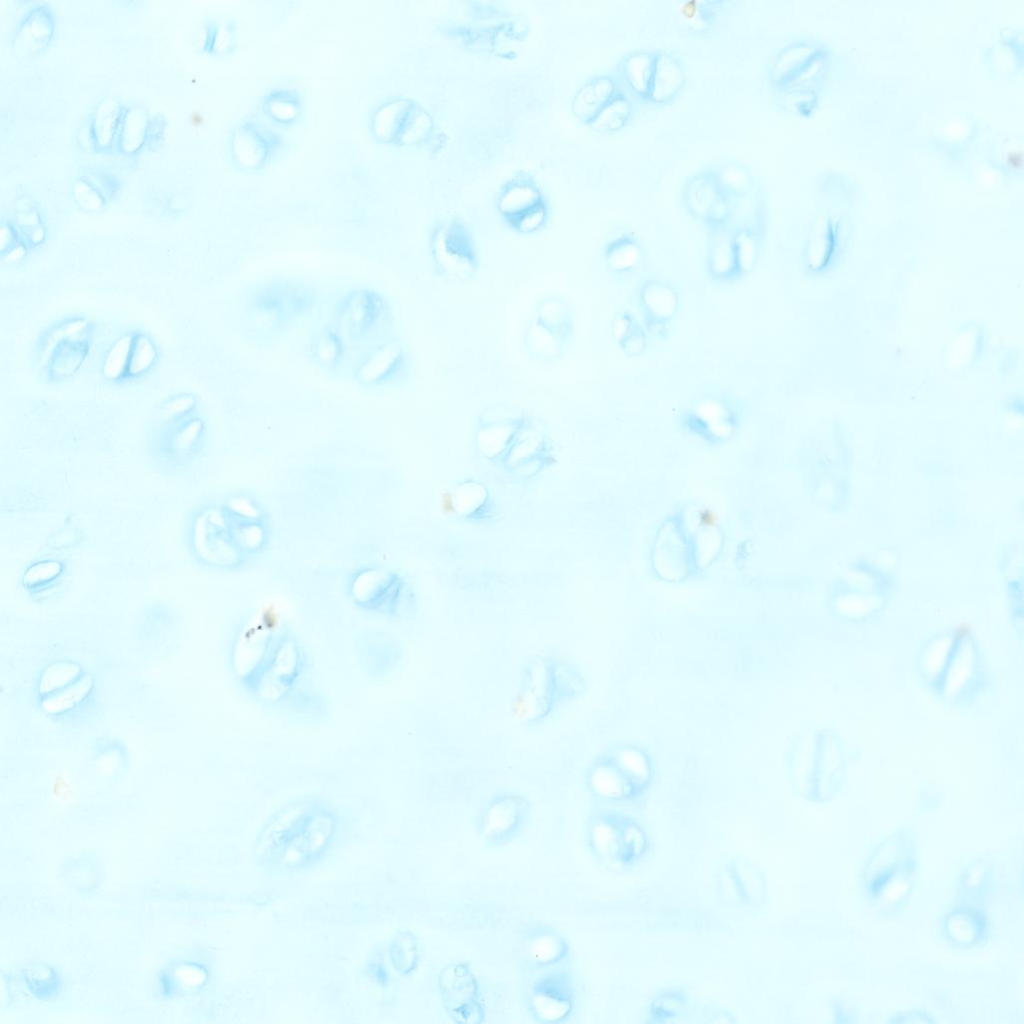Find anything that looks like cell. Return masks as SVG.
<instances>
[{
  "label": "cell",
  "instance_id": "18",
  "mask_svg": "<svg viewBox=\"0 0 1024 1024\" xmlns=\"http://www.w3.org/2000/svg\"><path fill=\"white\" fill-rule=\"evenodd\" d=\"M944 929L947 938L954 945L973 946L986 936L984 913L974 907L955 909L945 918Z\"/></svg>",
  "mask_w": 1024,
  "mask_h": 1024
},
{
  "label": "cell",
  "instance_id": "12",
  "mask_svg": "<svg viewBox=\"0 0 1024 1024\" xmlns=\"http://www.w3.org/2000/svg\"><path fill=\"white\" fill-rule=\"evenodd\" d=\"M546 202L535 178L518 173L501 187L496 197V209L506 224L534 207Z\"/></svg>",
  "mask_w": 1024,
  "mask_h": 1024
},
{
  "label": "cell",
  "instance_id": "9",
  "mask_svg": "<svg viewBox=\"0 0 1024 1024\" xmlns=\"http://www.w3.org/2000/svg\"><path fill=\"white\" fill-rule=\"evenodd\" d=\"M585 782L598 800L613 804L639 802L644 794L636 784L603 752L588 767Z\"/></svg>",
  "mask_w": 1024,
  "mask_h": 1024
},
{
  "label": "cell",
  "instance_id": "25",
  "mask_svg": "<svg viewBox=\"0 0 1024 1024\" xmlns=\"http://www.w3.org/2000/svg\"><path fill=\"white\" fill-rule=\"evenodd\" d=\"M731 235L739 275L749 274L759 258L758 236L749 227H739Z\"/></svg>",
  "mask_w": 1024,
  "mask_h": 1024
},
{
  "label": "cell",
  "instance_id": "27",
  "mask_svg": "<svg viewBox=\"0 0 1024 1024\" xmlns=\"http://www.w3.org/2000/svg\"><path fill=\"white\" fill-rule=\"evenodd\" d=\"M549 216L547 201L527 211L507 225L520 234H532L545 227Z\"/></svg>",
  "mask_w": 1024,
  "mask_h": 1024
},
{
  "label": "cell",
  "instance_id": "15",
  "mask_svg": "<svg viewBox=\"0 0 1024 1024\" xmlns=\"http://www.w3.org/2000/svg\"><path fill=\"white\" fill-rule=\"evenodd\" d=\"M724 869L738 901L747 908L758 909L765 901L767 890L761 870L739 857L727 862Z\"/></svg>",
  "mask_w": 1024,
  "mask_h": 1024
},
{
  "label": "cell",
  "instance_id": "1",
  "mask_svg": "<svg viewBox=\"0 0 1024 1024\" xmlns=\"http://www.w3.org/2000/svg\"><path fill=\"white\" fill-rule=\"evenodd\" d=\"M587 842L599 862L621 869L635 866L650 847L644 827L636 819L614 810L591 814Z\"/></svg>",
  "mask_w": 1024,
  "mask_h": 1024
},
{
  "label": "cell",
  "instance_id": "3",
  "mask_svg": "<svg viewBox=\"0 0 1024 1024\" xmlns=\"http://www.w3.org/2000/svg\"><path fill=\"white\" fill-rule=\"evenodd\" d=\"M431 254L437 274L467 280L473 277L479 259L472 233L457 218L441 221L432 229Z\"/></svg>",
  "mask_w": 1024,
  "mask_h": 1024
},
{
  "label": "cell",
  "instance_id": "16",
  "mask_svg": "<svg viewBox=\"0 0 1024 1024\" xmlns=\"http://www.w3.org/2000/svg\"><path fill=\"white\" fill-rule=\"evenodd\" d=\"M654 66L655 51H632L618 64L619 79L635 98L649 102Z\"/></svg>",
  "mask_w": 1024,
  "mask_h": 1024
},
{
  "label": "cell",
  "instance_id": "22",
  "mask_svg": "<svg viewBox=\"0 0 1024 1024\" xmlns=\"http://www.w3.org/2000/svg\"><path fill=\"white\" fill-rule=\"evenodd\" d=\"M633 111L631 99L622 89L594 117L588 126L600 133H613L623 128L629 121Z\"/></svg>",
  "mask_w": 1024,
  "mask_h": 1024
},
{
  "label": "cell",
  "instance_id": "13",
  "mask_svg": "<svg viewBox=\"0 0 1024 1024\" xmlns=\"http://www.w3.org/2000/svg\"><path fill=\"white\" fill-rule=\"evenodd\" d=\"M604 752L644 795L648 792L654 782L655 768L646 748L636 742L621 741L613 743Z\"/></svg>",
  "mask_w": 1024,
  "mask_h": 1024
},
{
  "label": "cell",
  "instance_id": "21",
  "mask_svg": "<svg viewBox=\"0 0 1024 1024\" xmlns=\"http://www.w3.org/2000/svg\"><path fill=\"white\" fill-rule=\"evenodd\" d=\"M525 345L532 356L544 361L559 357L568 343L534 318L527 327Z\"/></svg>",
  "mask_w": 1024,
  "mask_h": 1024
},
{
  "label": "cell",
  "instance_id": "11",
  "mask_svg": "<svg viewBox=\"0 0 1024 1024\" xmlns=\"http://www.w3.org/2000/svg\"><path fill=\"white\" fill-rule=\"evenodd\" d=\"M520 943L526 965L536 970L556 967L565 962L571 953L567 938L546 925L526 928L521 933Z\"/></svg>",
  "mask_w": 1024,
  "mask_h": 1024
},
{
  "label": "cell",
  "instance_id": "10",
  "mask_svg": "<svg viewBox=\"0 0 1024 1024\" xmlns=\"http://www.w3.org/2000/svg\"><path fill=\"white\" fill-rule=\"evenodd\" d=\"M639 303L648 332L666 338L679 305L676 288L658 278L647 279L639 290Z\"/></svg>",
  "mask_w": 1024,
  "mask_h": 1024
},
{
  "label": "cell",
  "instance_id": "26",
  "mask_svg": "<svg viewBox=\"0 0 1024 1024\" xmlns=\"http://www.w3.org/2000/svg\"><path fill=\"white\" fill-rule=\"evenodd\" d=\"M391 959L395 969L404 975L415 971L419 963L416 937L409 931L400 932L391 945Z\"/></svg>",
  "mask_w": 1024,
  "mask_h": 1024
},
{
  "label": "cell",
  "instance_id": "17",
  "mask_svg": "<svg viewBox=\"0 0 1024 1024\" xmlns=\"http://www.w3.org/2000/svg\"><path fill=\"white\" fill-rule=\"evenodd\" d=\"M685 70L680 60L666 51L655 50V66L649 102L666 104L681 91Z\"/></svg>",
  "mask_w": 1024,
  "mask_h": 1024
},
{
  "label": "cell",
  "instance_id": "14",
  "mask_svg": "<svg viewBox=\"0 0 1024 1024\" xmlns=\"http://www.w3.org/2000/svg\"><path fill=\"white\" fill-rule=\"evenodd\" d=\"M621 90L615 77L608 74L594 76L574 94L572 112L580 122L588 125Z\"/></svg>",
  "mask_w": 1024,
  "mask_h": 1024
},
{
  "label": "cell",
  "instance_id": "2",
  "mask_svg": "<svg viewBox=\"0 0 1024 1024\" xmlns=\"http://www.w3.org/2000/svg\"><path fill=\"white\" fill-rule=\"evenodd\" d=\"M554 654L529 657L523 666L521 686L513 700L512 711L521 721L541 724L563 704L553 667Z\"/></svg>",
  "mask_w": 1024,
  "mask_h": 1024
},
{
  "label": "cell",
  "instance_id": "24",
  "mask_svg": "<svg viewBox=\"0 0 1024 1024\" xmlns=\"http://www.w3.org/2000/svg\"><path fill=\"white\" fill-rule=\"evenodd\" d=\"M688 1007V996L680 988L660 990L649 1005V1023H665L680 1017Z\"/></svg>",
  "mask_w": 1024,
  "mask_h": 1024
},
{
  "label": "cell",
  "instance_id": "20",
  "mask_svg": "<svg viewBox=\"0 0 1024 1024\" xmlns=\"http://www.w3.org/2000/svg\"><path fill=\"white\" fill-rule=\"evenodd\" d=\"M642 249L638 240L628 234L609 241L604 248L607 267L616 274H628L635 270L641 259Z\"/></svg>",
  "mask_w": 1024,
  "mask_h": 1024
},
{
  "label": "cell",
  "instance_id": "23",
  "mask_svg": "<svg viewBox=\"0 0 1024 1024\" xmlns=\"http://www.w3.org/2000/svg\"><path fill=\"white\" fill-rule=\"evenodd\" d=\"M539 322L556 332L567 343L571 341L574 326L568 304L559 297L543 299L535 317Z\"/></svg>",
  "mask_w": 1024,
  "mask_h": 1024
},
{
  "label": "cell",
  "instance_id": "19",
  "mask_svg": "<svg viewBox=\"0 0 1024 1024\" xmlns=\"http://www.w3.org/2000/svg\"><path fill=\"white\" fill-rule=\"evenodd\" d=\"M707 267L710 275L718 281L727 282L740 276L732 244V235L717 231L708 248Z\"/></svg>",
  "mask_w": 1024,
  "mask_h": 1024
},
{
  "label": "cell",
  "instance_id": "8",
  "mask_svg": "<svg viewBox=\"0 0 1024 1024\" xmlns=\"http://www.w3.org/2000/svg\"><path fill=\"white\" fill-rule=\"evenodd\" d=\"M354 603L364 610L396 615L401 603V584L395 574L382 568H363L355 572L349 585Z\"/></svg>",
  "mask_w": 1024,
  "mask_h": 1024
},
{
  "label": "cell",
  "instance_id": "30",
  "mask_svg": "<svg viewBox=\"0 0 1024 1024\" xmlns=\"http://www.w3.org/2000/svg\"><path fill=\"white\" fill-rule=\"evenodd\" d=\"M969 633V627L966 624H961L956 631L957 638H963Z\"/></svg>",
  "mask_w": 1024,
  "mask_h": 1024
},
{
  "label": "cell",
  "instance_id": "5",
  "mask_svg": "<svg viewBox=\"0 0 1024 1024\" xmlns=\"http://www.w3.org/2000/svg\"><path fill=\"white\" fill-rule=\"evenodd\" d=\"M438 988L444 1010L457 1024L485 1022L486 1012L477 978L465 962L443 967L438 977Z\"/></svg>",
  "mask_w": 1024,
  "mask_h": 1024
},
{
  "label": "cell",
  "instance_id": "29",
  "mask_svg": "<svg viewBox=\"0 0 1024 1024\" xmlns=\"http://www.w3.org/2000/svg\"><path fill=\"white\" fill-rule=\"evenodd\" d=\"M1008 162H1009V163H1010V164H1011V165H1012L1013 167H1016V168H1017V167H1020V166H1021V164H1022V156H1021V153H1019V152H1014V153H1011V154H1009V156H1008Z\"/></svg>",
  "mask_w": 1024,
  "mask_h": 1024
},
{
  "label": "cell",
  "instance_id": "6",
  "mask_svg": "<svg viewBox=\"0 0 1024 1024\" xmlns=\"http://www.w3.org/2000/svg\"><path fill=\"white\" fill-rule=\"evenodd\" d=\"M576 989L571 975L564 970H549L529 987L525 1004L530 1017L542 1024L570 1020L576 1008Z\"/></svg>",
  "mask_w": 1024,
  "mask_h": 1024
},
{
  "label": "cell",
  "instance_id": "4",
  "mask_svg": "<svg viewBox=\"0 0 1024 1024\" xmlns=\"http://www.w3.org/2000/svg\"><path fill=\"white\" fill-rule=\"evenodd\" d=\"M531 804L524 795L502 792L491 797L476 820V831L486 845L502 847L514 841L527 826Z\"/></svg>",
  "mask_w": 1024,
  "mask_h": 1024
},
{
  "label": "cell",
  "instance_id": "28",
  "mask_svg": "<svg viewBox=\"0 0 1024 1024\" xmlns=\"http://www.w3.org/2000/svg\"><path fill=\"white\" fill-rule=\"evenodd\" d=\"M617 343L626 356H640L646 348V335L643 328L638 323Z\"/></svg>",
  "mask_w": 1024,
  "mask_h": 1024
},
{
  "label": "cell",
  "instance_id": "7",
  "mask_svg": "<svg viewBox=\"0 0 1024 1024\" xmlns=\"http://www.w3.org/2000/svg\"><path fill=\"white\" fill-rule=\"evenodd\" d=\"M683 199L693 217L716 231L730 218L731 197L722 189L714 170L691 176L684 185Z\"/></svg>",
  "mask_w": 1024,
  "mask_h": 1024
}]
</instances>
